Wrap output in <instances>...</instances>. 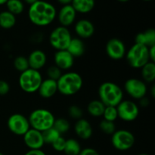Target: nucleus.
<instances>
[{
    "mask_svg": "<svg viewBox=\"0 0 155 155\" xmlns=\"http://www.w3.org/2000/svg\"><path fill=\"white\" fill-rule=\"evenodd\" d=\"M117 1L120 2H128L129 0H117Z\"/></svg>",
    "mask_w": 155,
    "mask_h": 155,
    "instance_id": "a18cd8bd",
    "label": "nucleus"
},
{
    "mask_svg": "<svg viewBox=\"0 0 155 155\" xmlns=\"http://www.w3.org/2000/svg\"><path fill=\"white\" fill-rule=\"evenodd\" d=\"M72 38L68 27L59 26L51 32L48 39L51 46L58 51L67 49Z\"/></svg>",
    "mask_w": 155,
    "mask_h": 155,
    "instance_id": "0eeeda50",
    "label": "nucleus"
},
{
    "mask_svg": "<svg viewBox=\"0 0 155 155\" xmlns=\"http://www.w3.org/2000/svg\"><path fill=\"white\" fill-rule=\"evenodd\" d=\"M139 100H140V104L142 107H147L149 104V100L147 98H145V97H144V98H141Z\"/></svg>",
    "mask_w": 155,
    "mask_h": 155,
    "instance_id": "ea45409f",
    "label": "nucleus"
},
{
    "mask_svg": "<svg viewBox=\"0 0 155 155\" xmlns=\"http://www.w3.org/2000/svg\"><path fill=\"white\" fill-rule=\"evenodd\" d=\"M102 117L105 120L114 122L118 118L117 107H114V106H105Z\"/></svg>",
    "mask_w": 155,
    "mask_h": 155,
    "instance_id": "7c9ffc66",
    "label": "nucleus"
},
{
    "mask_svg": "<svg viewBox=\"0 0 155 155\" xmlns=\"http://www.w3.org/2000/svg\"><path fill=\"white\" fill-rule=\"evenodd\" d=\"M24 142L30 150L42 149L45 145L42 132L30 128L24 135Z\"/></svg>",
    "mask_w": 155,
    "mask_h": 155,
    "instance_id": "ddd939ff",
    "label": "nucleus"
},
{
    "mask_svg": "<svg viewBox=\"0 0 155 155\" xmlns=\"http://www.w3.org/2000/svg\"><path fill=\"white\" fill-rule=\"evenodd\" d=\"M55 117L50 110L38 108L33 110L29 116L30 128L43 132L53 127Z\"/></svg>",
    "mask_w": 155,
    "mask_h": 155,
    "instance_id": "20e7f679",
    "label": "nucleus"
},
{
    "mask_svg": "<svg viewBox=\"0 0 155 155\" xmlns=\"http://www.w3.org/2000/svg\"><path fill=\"white\" fill-rule=\"evenodd\" d=\"M71 5L77 13L87 14L93 10L95 7V0H72Z\"/></svg>",
    "mask_w": 155,
    "mask_h": 155,
    "instance_id": "4be33fe9",
    "label": "nucleus"
},
{
    "mask_svg": "<svg viewBox=\"0 0 155 155\" xmlns=\"http://www.w3.org/2000/svg\"><path fill=\"white\" fill-rule=\"evenodd\" d=\"M58 92L65 96H71L80 92L83 85V80L78 73L71 71L62 74L57 80Z\"/></svg>",
    "mask_w": 155,
    "mask_h": 155,
    "instance_id": "f03ea898",
    "label": "nucleus"
},
{
    "mask_svg": "<svg viewBox=\"0 0 155 155\" xmlns=\"http://www.w3.org/2000/svg\"><path fill=\"white\" fill-rule=\"evenodd\" d=\"M24 2H25L27 4L30 5H31L34 4L35 2H36L37 1H39V0H24Z\"/></svg>",
    "mask_w": 155,
    "mask_h": 155,
    "instance_id": "79ce46f5",
    "label": "nucleus"
},
{
    "mask_svg": "<svg viewBox=\"0 0 155 155\" xmlns=\"http://www.w3.org/2000/svg\"><path fill=\"white\" fill-rule=\"evenodd\" d=\"M125 57L129 65L135 69H141L150 61L148 47L137 43H135L127 51Z\"/></svg>",
    "mask_w": 155,
    "mask_h": 155,
    "instance_id": "423d86ee",
    "label": "nucleus"
},
{
    "mask_svg": "<svg viewBox=\"0 0 155 155\" xmlns=\"http://www.w3.org/2000/svg\"><path fill=\"white\" fill-rule=\"evenodd\" d=\"M118 117L125 122H133L139 117V107L131 100H123L117 106Z\"/></svg>",
    "mask_w": 155,
    "mask_h": 155,
    "instance_id": "1a4fd4ad",
    "label": "nucleus"
},
{
    "mask_svg": "<svg viewBox=\"0 0 155 155\" xmlns=\"http://www.w3.org/2000/svg\"><path fill=\"white\" fill-rule=\"evenodd\" d=\"M78 155H100L99 153L92 148H83L80 151V154Z\"/></svg>",
    "mask_w": 155,
    "mask_h": 155,
    "instance_id": "e433bc0d",
    "label": "nucleus"
},
{
    "mask_svg": "<svg viewBox=\"0 0 155 155\" xmlns=\"http://www.w3.org/2000/svg\"><path fill=\"white\" fill-rule=\"evenodd\" d=\"M124 90L133 98L139 100L145 97L148 88L146 83L142 80L130 78L124 83Z\"/></svg>",
    "mask_w": 155,
    "mask_h": 155,
    "instance_id": "9b49d317",
    "label": "nucleus"
},
{
    "mask_svg": "<svg viewBox=\"0 0 155 155\" xmlns=\"http://www.w3.org/2000/svg\"><path fill=\"white\" fill-rule=\"evenodd\" d=\"M77 17V12L71 5H63L58 15V21L62 27H68L74 23Z\"/></svg>",
    "mask_w": 155,
    "mask_h": 155,
    "instance_id": "dca6fc26",
    "label": "nucleus"
},
{
    "mask_svg": "<svg viewBox=\"0 0 155 155\" xmlns=\"http://www.w3.org/2000/svg\"><path fill=\"white\" fill-rule=\"evenodd\" d=\"M42 134L45 144H48V145H51L58 138L61 136L54 127H51V128L42 132Z\"/></svg>",
    "mask_w": 155,
    "mask_h": 155,
    "instance_id": "cd10ccee",
    "label": "nucleus"
},
{
    "mask_svg": "<svg viewBox=\"0 0 155 155\" xmlns=\"http://www.w3.org/2000/svg\"><path fill=\"white\" fill-rule=\"evenodd\" d=\"M24 155H46L42 149L37 150H29L27 152L25 153Z\"/></svg>",
    "mask_w": 155,
    "mask_h": 155,
    "instance_id": "4c0bfd02",
    "label": "nucleus"
},
{
    "mask_svg": "<svg viewBox=\"0 0 155 155\" xmlns=\"http://www.w3.org/2000/svg\"><path fill=\"white\" fill-rule=\"evenodd\" d=\"M74 132L80 139L88 140L92 136V127L90 123L84 118L77 120L74 124Z\"/></svg>",
    "mask_w": 155,
    "mask_h": 155,
    "instance_id": "a211bd4d",
    "label": "nucleus"
},
{
    "mask_svg": "<svg viewBox=\"0 0 155 155\" xmlns=\"http://www.w3.org/2000/svg\"><path fill=\"white\" fill-rule=\"evenodd\" d=\"M139 155H148V154H143V153H142V154H139Z\"/></svg>",
    "mask_w": 155,
    "mask_h": 155,
    "instance_id": "49530a36",
    "label": "nucleus"
},
{
    "mask_svg": "<svg viewBox=\"0 0 155 155\" xmlns=\"http://www.w3.org/2000/svg\"><path fill=\"white\" fill-rule=\"evenodd\" d=\"M65 144H66V139L63 136H61L51 145L54 151H58V152H62L64 150Z\"/></svg>",
    "mask_w": 155,
    "mask_h": 155,
    "instance_id": "f704fd0d",
    "label": "nucleus"
},
{
    "mask_svg": "<svg viewBox=\"0 0 155 155\" xmlns=\"http://www.w3.org/2000/svg\"><path fill=\"white\" fill-rule=\"evenodd\" d=\"M154 89H155L154 86H153L152 88H151V95H152V97H154Z\"/></svg>",
    "mask_w": 155,
    "mask_h": 155,
    "instance_id": "37998d69",
    "label": "nucleus"
},
{
    "mask_svg": "<svg viewBox=\"0 0 155 155\" xmlns=\"http://www.w3.org/2000/svg\"><path fill=\"white\" fill-rule=\"evenodd\" d=\"M142 80L146 83H153L155 80V63L148 61L141 68Z\"/></svg>",
    "mask_w": 155,
    "mask_h": 155,
    "instance_id": "5701e85b",
    "label": "nucleus"
},
{
    "mask_svg": "<svg viewBox=\"0 0 155 155\" xmlns=\"http://www.w3.org/2000/svg\"><path fill=\"white\" fill-rule=\"evenodd\" d=\"M29 67L32 69L39 71L45 67L47 62L46 54L40 49H36L32 51L27 58Z\"/></svg>",
    "mask_w": 155,
    "mask_h": 155,
    "instance_id": "f3484780",
    "label": "nucleus"
},
{
    "mask_svg": "<svg viewBox=\"0 0 155 155\" xmlns=\"http://www.w3.org/2000/svg\"><path fill=\"white\" fill-rule=\"evenodd\" d=\"M8 2V0H0V5H2L6 4V2Z\"/></svg>",
    "mask_w": 155,
    "mask_h": 155,
    "instance_id": "c03bdc74",
    "label": "nucleus"
},
{
    "mask_svg": "<svg viewBox=\"0 0 155 155\" xmlns=\"http://www.w3.org/2000/svg\"><path fill=\"white\" fill-rule=\"evenodd\" d=\"M13 64L15 69L21 73L24 72L26 70L30 68L27 58L24 57V56H18V57L15 58Z\"/></svg>",
    "mask_w": 155,
    "mask_h": 155,
    "instance_id": "c756f323",
    "label": "nucleus"
},
{
    "mask_svg": "<svg viewBox=\"0 0 155 155\" xmlns=\"http://www.w3.org/2000/svg\"><path fill=\"white\" fill-rule=\"evenodd\" d=\"M67 50L74 58L80 57L85 52V44L80 38H72Z\"/></svg>",
    "mask_w": 155,
    "mask_h": 155,
    "instance_id": "412c9836",
    "label": "nucleus"
},
{
    "mask_svg": "<svg viewBox=\"0 0 155 155\" xmlns=\"http://www.w3.org/2000/svg\"><path fill=\"white\" fill-rule=\"evenodd\" d=\"M135 43L149 47L155 45V30L153 28L141 32L135 36Z\"/></svg>",
    "mask_w": 155,
    "mask_h": 155,
    "instance_id": "aec40b11",
    "label": "nucleus"
},
{
    "mask_svg": "<svg viewBox=\"0 0 155 155\" xmlns=\"http://www.w3.org/2000/svg\"><path fill=\"white\" fill-rule=\"evenodd\" d=\"M54 65L61 71L71 69L74 64V58L68 52L67 49L56 51L54 55Z\"/></svg>",
    "mask_w": 155,
    "mask_h": 155,
    "instance_id": "4468645a",
    "label": "nucleus"
},
{
    "mask_svg": "<svg viewBox=\"0 0 155 155\" xmlns=\"http://www.w3.org/2000/svg\"><path fill=\"white\" fill-rule=\"evenodd\" d=\"M61 135H63L64 133H68L71 128V124L69 121L65 118H58V119L54 120L53 127Z\"/></svg>",
    "mask_w": 155,
    "mask_h": 155,
    "instance_id": "c85d7f7f",
    "label": "nucleus"
},
{
    "mask_svg": "<svg viewBox=\"0 0 155 155\" xmlns=\"http://www.w3.org/2000/svg\"><path fill=\"white\" fill-rule=\"evenodd\" d=\"M107 56L112 60L118 61L124 58L127 53L124 42L117 38H112L107 41L105 46Z\"/></svg>",
    "mask_w": 155,
    "mask_h": 155,
    "instance_id": "f8f14e48",
    "label": "nucleus"
},
{
    "mask_svg": "<svg viewBox=\"0 0 155 155\" xmlns=\"http://www.w3.org/2000/svg\"><path fill=\"white\" fill-rule=\"evenodd\" d=\"M10 91V86L5 80H0V95H5Z\"/></svg>",
    "mask_w": 155,
    "mask_h": 155,
    "instance_id": "c9c22d12",
    "label": "nucleus"
},
{
    "mask_svg": "<svg viewBox=\"0 0 155 155\" xmlns=\"http://www.w3.org/2000/svg\"><path fill=\"white\" fill-rule=\"evenodd\" d=\"M39 95L43 98H50L54 96L58 92L57 81L51 80V79H45L42 80L40 86L37 91Z\"/></svg>",
    "mask_w": 155,
    "mask_h": 155,
    "instance_id": "6ab92c4d",
    "label": "nucleus"
},
{
    "mask_svg": "<svg viewBox=\"0 0 155 155\" xmlns=\"http://www.w3.org/2000/svg\"><path fill=\"white\" fill-rule=\"evenodd\" d=\"M8 130L16 136H24L30 129L28 118L21 114L11 115L7 121Z\"/></svg>",
    "mask_w": 155,
    "mask_h": 155,
    "instance_id": "9d476101",
    "label": "nucleus"
},
{
    "mask_svg": "<svg viewBox=\"0 0 155 155\" xmlns=\"http://www.w3.org/2000/svg\"><path fill=\"white\" fill-rule=\"evenodd\" d=\"M42 81V77L39 71L28 68L21 73L18 79L20 88L27 93H34L37 92Z\"/></svg>",
    "mask_w": 155,
    "mask_h": 155,
    "instance_id": "39448f33",
    "label": "nucleus"
},
{
    "mask_svg": "<svg viewBox=\"0 0 155 155\" xmlns=\"http://www.w3.org/2000/svg\"><path fill=\"white\" fill-rule=\"evenodd\" d=\"M0 155H5V154H2V152H0Z\"/></svg>",
    "mask_w": 155,
    "mask_h": 155,
    "instance_id": "09e8293b",
    "label": "nucleus"
},
{
    "mask_svg": "<svg viewBox=\"0 0 155 155\" xmlns=\"http://www.w3.org/2000/svg\"><path fill=\"white\" fill-rule=\"evenodd\" d=\"M83 110L81 107L77 105H71L68 108V114L74 120H80L83 118Z\"/></svg>",
    "mask_w": 155,
    "mask_h": 155,
    "instance_id": "72a5a7b5",
    "label": "nucleus"
},
{
    "mask_svg": "<svg viewBox=\"0 0 155 155\" xmlns=\"http://www.w3.org/2000/svg\"><path fill=\"white\" fill-rule=\"evenodd\" d=\"M105 105L99 99L92 100L88 104L87 110L89 114L94 117H102Z\"/></svg>",
    "mask_w": 155,
    "mask_h": 155,
    "instance_id": "b1692460",
    "label": "nucleus"
},
{
    "mask_svg": "<svg viewBox=\"0 0 155 155\" xmlns=\"http://www.w3.org/2000/svg\"><path fill=\"white\" fill-rule=\"evenodd\" d=\"M16 24V17L8 11L0 12V27L3 29H11Z\"/></svg>",
    "mask_w": 155,
    "mask_h": 155,
    "instance_id": "393cba45",
    "label": "nucleus"
},
{
    "mask_svg": "<svg viewBox=\"0 0 155 155\" xmlns=\"http://www.w3.org/2000/svg\"><path fill=\"white\" fill-rule=\"evenodd\" d=\"M57 16L54 6L48 2L39 0L30 5L28 18L30 22L38 27H45L51 24Z\"/></svg>",
    "mask_w": 155,
    "mask_h": 155,
    "instance_id": "f257e3e1",
    "label": "nucleus"
},
{
    "mask_svg": "<svg viewBox=\"0 0 155 155\" xmlns=\"http://www.w3.org/2000/svg\"><path fill=\"white\" fill-rule=\"evenodd\" d=\"M82 150L80 142L74 139H66L64 152L66 155H78Z\"/></svg>",
    "mask_w": 155,
    "mask_h": 155,
    "instance_id": "a878e982",
    "label": "nucleus"
},
{
    "mask_svg": "<svg viewBox=\"0 0 155 155\" xmlns=\"http://www.w3.org/2000/svg\"><path fill=\"white\" fill-rule=\"evenodd\" d=\"M46 74L48 79L55 80V81H57L60 78L61 76L62 75L61 70L59 69L55 65H51V66L48 67V69H47Z\"/></svg>",
    "mask_w": 155,
    "mask_h": 155,
    "instance_id": "473e14b6",
    "label": "nucleus"
},
{
    "mask_svg": "<svg viewBox=\"0 0 155 155\" xmlns=\"http://www.w3.org/2000/svg\"><path fill=\"white\" fill-rule=\"evenodd\" d=\"M144 1H146V2H149V1H151V0H144Z\"/></svg>",
    "mask_w": 155,
    "mask_h": 155,
    "instance_id": "de8ad7c7",
    "label": "nucleus"
},
{
    "mask_svg": "<svg viewBox=\"0 0 155 155\" xmlns=\"http://www.w3.org/2000/svg\"><path fill=\"white\" fill-rule=\"evenodd\" d=\"M99 128L101 131L107 135H112L116 131L114 122L105 120L103 119L99 124Z\"/></svg>",
    "mask_w": 155,
    "mask_h": 155,
    "instance_id": "2f4dec72",
    "label": "nucleus"
},
{
    "mask_svg": "<svg viewBox=\"0 0 155 155\" xmlns=\"http://www.w3.org/2000/svg\"><path fill=\"white\" fill-rule=\"evenodd\" d=\"M8 12L14 15H18L22 13L24 9V5L21 0H8L6 2Z\"/></svg>",
    "mask_w": 155,
    "mask_h": 155,
    "instance_id": "bb28decb",
    "label": "nucleus"
},
{
    "mask_svg": "<svg viewBox=\"0 0 155 155\" xmlns=\"http://www.w3.org/2000/svg\"><path fill=\"white\" fill-rule=\"evenodd\" d=\"M148 54H149L150 61L154 62L155 61V45L148 48Z\"/></svg>",
    "mask_w": 155,
    "mask_h": 155,
    "instance_id": "58836bf2",
    "label": "nucleus"
},
{
    "mask_svg": "<svg viewBox=\"0 0 155 155\" xmlns=\"http://www.w3.org/2000/svg\"><path fill=\"white\" fill-rule=\"evenodd\" d=\"M111 144L114 148L118 151H127L134 145L135 136L129 130H116L111 135Z\"/></svg>",
    "mask_w": 155,
    "mask_h": 155,
    "instance_id": "6e6552de",
    "label": "nucleus"
},
{
    "mask_svg": "<svg viewBox=\"0 0 155 155\" xmlns=\"http://www.w3.org/2000/svg\"><path fill=\"white\" fill-rule=\"evenodd\" d=\"M99 100L105 106L117 107L124 100V91L113 82H104L98 90Z\"/></svg>",
    "mask_w": 155,
    "mask_h": 155,
    "instance_id": "7ed1b4c3",
    "label": "nucleus"
},
{
    "mask_svg": "<svg viewBox=\"0 0 155 155\" xmlns=\"http://www.w3.org/2000/svg\"><path fill=\"white\" fill-rule=\"evenodd\" d=\"M60 4L62 5H71L72 2V0H57Z\"/></svg>",
    "mask_w": 155,
    "mask_h": 155,
    "instance_id": "a19ab883",
    "label": "nucleus"
},
{
    "mask_svg": "<svg viewBox=\"0 0 155 155\" xmlns=\"http://www.w3.org/2000/svg\"><path fill=\"white\" fill-rule=\"evenodd\" d=\"M76 34L80 39H89L95 33V26L87 19L79 20L74 26Z\"/></svg>",
    "mask_w": 155,
    "mask_h": 155,
    "instance_id": "2eb2a0df",
    "label": "nucleus"
}]
</instances>
